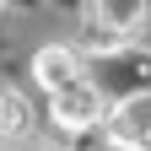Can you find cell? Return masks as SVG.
<instances>
[{
    "label": "cell",
    "mask_w": 151,
    "mask_h": 151,
    "mask_svg": "<svg viewBox=\"0 0 151 151\" xmlns=\"http://www.w3.org/2000/svg\"><path fill=\"white\" fill-rule=\"evenodd\" d=\"M97 151H135V146H119V140H108V146H97Z\"/></svg>",
    "instance_id": "8992f818"
},
{
    "label": "cell",
    "mask_w": 151,
    "mask_h": 151,
    "mask_svg": "<svg viewBox=\"0 0 151 151\" xmlns=\"http://www.w3.org/2000/svg\"><path fill=\"white\" fill-rule=\"evenodd\" d=\"M32 76H38V86H65V81H76L81 76V54L76 49H65V43H54V49H38L32 54Z\"/></svg>",
    "instance_id": "277c9868"
},
{
    "label": "cell",
    "mask_w": 151,
    "mask_h": 151,
    "mask_svg": "<svg viewBox=\"0 0 151 151\" xmlns=\"http://www.w3.org/2000/svg\"><path fill=\"white\" fill-rule=\"evenodd\" d=\"M32 151H49V146H32Z\"/></svg>",
    "instance_id": "52a82bcc"
},
{
    "label": "cell",
    "mask_w": 151,
    "mask_h": 151,
    "mask_svg": "<svg viewBox=\"0 0 151 151\" xmlns=\"http://www.w3.org/2000/svg\"><path fill=\"white\" fill-rule=\"evenodd\" d=\"M103 92L86 81V76H76V81H65V86H54L49 92V119L65 129V135H86V129H97L103 124Z\"/></svg>",
    "instance_id": "6da1fadb"
},
{
    "label": "cell",
    "mask_w": 151,
    "mask_h": 151,
    "mask_svg": "<svg viewBox=\"0 0 151 151\" xmlns=\"http://www.w3.org/2000/svg\"><path fill=\"white\" fill-rule=\"evenodd\" d=\"M27 119H32V113H27V97L6 86V92H0V146L16 140V135H27Z\"/></svg>",
    "instance_id": "5b68a950"
},
{
    "label": "cell",
    "mask_w": 151,
    "mask_h": 151,
    "mask_svg": "<svg viewBox=\"0 0 151 151\" xmlns=\"http://www.w3.org/2000/svg\"><path fill=\"white\" fill-rule=\"evenodd\" d=\"M92 11H97V27L103 32H119V38L140 32L151 22V0H97Z\"/></svg>",
    "instance_id": "3957f363"
},
{
    "label": "cell",
    "mask_w": 151,
    "mask_h": 151,
    "mask_svg": "<svg viewBox=\"0 0 151 151\" xmlns=\"http://www.w3.org/2000/svg\"><path fill=\"white\" fill-rule=\"evenodd\" d=\"M103 124H108V140L135 146V151H151V92L119 97V103L103 113Z\"/></svg>",
    "instance_id": "7a4b0ae2"
}]
</instances>
